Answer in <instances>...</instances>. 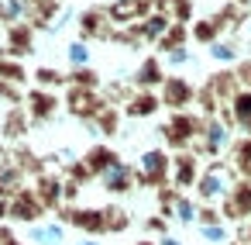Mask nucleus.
<instances>
[{
    "instance_id": "2",
    "label": "nucleus",
    "mask_w": 251,
    "mask_h": 245,
    "mask_svg": "<svg viewBox=\"0 0 251 245\" xmlns=\"http://www.w3.org/2000/svg\"><path fill=\"white\" fill-rule=\"evenodd\" d=\"M35 238L38 242H45V245H59V238H62V228H42V231H35Z\"/></svg>"
},
{
    "instance_id": "3",
    "label": "nucleus",
    "mask_w": 251,
    "mask_h": 245,
    "mask_svg": "<svg viewBox=\"0 0 251 245\" xmlns=\"http://www.w3.org/2000/svg\"><path fill=\"white\" fill-rule=\"evenodd\" d=\"M203 235H206V238H210V242H220V238H224V231H220V228H206V231H203Z\"/></svg>"
},
{
    "instance_id": "1",
    "label": "nucleus",
    "mask_w": 251,
    "mask_h": 245,
    "mask_svg": "<svg viewBox=\"0 0 251 245\" xmlns=\"http://www.w3.org/2000/svg\"><path fill=\"white\" fill-rule=\"evenodd\" d=\"M103 176H107V183H110V186H117V190H121V186H127V183H124V180H127V169H124V166H117V162H114Z\"/></svg>"
},
{
    "instance_id": "4",
    "label": "nucleus",
    "mask_w": 251,
    "mask_h": 245,
    "mask_svg": "<svg viewBox=\"0 0 251 245\" xmlns=\"http://www.w3.org/2000/svg\"><path fill=\"white\" fill-rule=\"evenodd\" d=\"M79 59H86V49H79V45H76V49H73V62H79Z\"/></svg>"
}]
</instances>
